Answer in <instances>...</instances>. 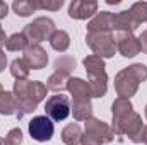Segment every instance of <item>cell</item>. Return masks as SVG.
<instances>
[{
    "instance_id": "obj_1",
    "label": "cell",
    "mask_w": 147,
    "mask_h": 145,
    "mask_svg": "<svg viewBox=\"0 0 147 145\" xmlns=\"http://www.w3.org/2000/svg\"><path fill=\"white\" fill-rule=\"evenodd\" d=\"M14 96L17 99V118L21 119L24 114H29L38 108V104L46 97L48 87L39 80H16L14 82Z\"/></svg>"
},
{
    "instance_id": "obj_2",
    "label": "cell",
    "mask_w": 147,
    "mask_h": 145,
    "mask_svg": "<svg viewBox=\"0 0 147 145\" xmlns=\"http://www.w3.org/2000/svg\"><path fill=\"white\" fill-rule=\"evenodd\" d=\"M86 43L94 51V55L101 56L103 60L115 56L116 43H115L113 33H103V31H99V33H87L86 34Z\"/></svg>"
},
{
    "instance_id": "obj_3",
    "label": "cell",
    "mask_w": 147,
    "mask_h": 145,
    "mask_svg": "<svg viewBox=\"0 0 147 145\" xmlns=\"http://www.w3.org/2000/svg\"><path fill=\"white\" fill-rule=\"evenodd\" d=\"M55 31V24L50 17H36L31 24L24 26L22 34L28 38L29 44H39L41 41L50 39Z\"/></svg>"
},
{
    "instance_id": "obj_4",
    "label": "cell",
    "mask_w": 147,
    "mask_h": 145,
    "mask_svg": "<svg viewBox=\"0 0 147 145\" xmlns=\"http://www.w3.org/2000/svg\"><path fill=\"white\" fill-rule=\"evenodd\" d=\"M45 113L51 121H63L70 114V99L63 94L51 96L50 99H46Z\"/></svg>"
},
{
    "instance_id": "obj_5",
    "label": "cell",
    "mask_w": 147,
    "mask_h": 145,
    "mask_svg": "<svg viewBox=\"0 0 147 145\" xmlns=\"http://www.w3.org/2000/svg\"><path fill=\"white\" fill-rule=\"evenodd\" d=\"M29 135L33 140L36 142H48L53 138V133H55V126H53V121L45 114V116H34L31 121H29Z\"/></svg>"
},
{
    "instance_id": "obj_6",
    "label": "cell",
    "mask_w": 147,
    "mask_h": 145,
    "mask_svg": "<svg viewBox=\"0 0 147 145\" xmlns=\"http://www.w3.org/2000/svg\"><path fill=\"white\" fill-rule=\"evenodd\" d=\"M139 80L132 75V72L128 68H123L116 73L115 77V91L120 97H125V99H130L132 96L137 94L139 91Z\"/></svg>"
},
{
    "instance_id": "obj_7",
    "label": "cell",
    "mask_w": 147,
    "mask_h": 145,
    "mask_svg": "<svg viewBox=\"0 0 147 145\" xmlns=\"http://www.w3.org/2000/svg\"><path fill=\"white\" fill-rule=\"evenodd\" d=\"M142 126H144V125H142L140 114L135 113V111H132V113H128L125 118H121L120 121L113 123L111 128H113L115 135H128V138H134V137L140 132Z\"/></svg>"
},
{
    "instance_id": "obj_8",
    "label": "cell",
    "mask_w": 147,
    "mask_h": 145,
    "mask_svg": "<svg viewBox=\"0 0 147 145\" xmlns=\"http://www.w3.org/2000/svg\"><path fill=\"white\" fill-rule=\"evenodd\" d=\"M115 43H116V50L125 58H134L140 53L139 38H135L132 33H116Z\"/></svg>"
},
{
    "instance_id": "obj_9",
    "label": "cell",
    "mask_w": 147,
    "mask_h": 145,
    "mask_svg": "<svg viewBox=\"0 0 147 145\" xmlns=\"http://www.w3.org/2000/svg\"><path fill=\"white\" fill-rule=\"evenodd\" d=\"M86 132L91 133L92 137H96L101 144H110L115 138V132L110 125L98 119V118H92V116L86 121Z\"/></svg>"
},
{
    "instance_id": "obj_10",
    "label": "cell",
    "mask_w": 147,
    "mask_h": 145,
    "mask_svg": "<svg viewBox=\"0 0 147 145\" xmlns=\"http://www.w3.org/2000/svg\"><path fill=\"white\" fill-rule=\"evenodd\" d=\"M22 60L26 62V65L29 67V70L31 68L33 70H41L48 63V53L39 44H29L24 50V58Z\"/></svg>"
},
{
    "instance_id": "obj_11",
    "label": "cell",
    "mask_w": 147,
    "mask_h": 145,
    "mask_svg": "<svg viewBox=\"0 0 147 145\" xmlns=\"http://www.w3.org/2000/svg\"><path fill=\"white\" fill-rule=\"evenodd\" d=\"M98 14V2L94 0H74L69 5V15L77 21L89 19Z\"/></svg>"
},
{
    "instance_id": "obj_12",
    "label": "cell",
    "mask_w": 147,
    "mask_h": 145,
    "mask_svg": "<svg viewBox=\"0 0 147 145\" xmlns=\"http://www.w3.org/2000/svg\"><path fill=\"white\" fill-rule=\"evenodd\" d=\"M113 21H115V14H111V12H99L87 24V33H99V31L113 33Z\"/></svg>"
},
{
    "instance_id": "obj_13",
    "label": "cell",
    "mask_w": 147,
    "mask_h": 145,
    "mask_svg": "<svg viewBox=\"0 0 147 145\" xmlns=\"http://www.w3.org/2000/svg\"><path fill=\"white\" fill-rule=\"evenodd\" d=\"M140 24L134 19V15L130 14V10H121L118 14H115V21H113V31L118 33H132L139 28Z\"/></svg>"
},
{
    "instance_id": "obj_14",
    "label": "cell",
    "mask_w": 147,
    "mask_h": 145,
    "mask_svg": "<svg viewBox=\"0 0 147 145\" xmlns=\"http://www.w3.org/2000/svg\"><path fill=\"white\" fill-rule=\"evenodd\" d=\"M67 91L72 94L74 99H91V87L89 82L79 79V77H70L67 82Z\"/></svg>"
},
{
    "instance_id": "obj_15",
    "label": "cell",
    "mask_w": 147,
    "mask_h": 145,
    "mask_svg": "<svg viewBox=\"0 0 147 145\" xmlns=\"http://www.w3.org/2000/svg\"><path fill=\"white\" fill-rule=\"evenodd\" d=\"M70 113L74 114V119L77 121H87L92 114V104L91 99H74Z\"/></svg>"
},
{
    "instance_id": "obj_16",
    "label": "cell",
    "mask_w": 147,
    "mask_h": 145,
    "mask_svg": "<svg viewBox=\"0 0 147 145\" xmlns=\"http://www.w3.org/2000/svg\"><path fill=\"white\" fill-rule=\"evenodd\" d=\"M89 87H91V96L92 97H105L106 91H108V75H106V72L89 77Z\"/></svg>"
},
{
    "instance_id": "obj_17",
    "label": "cell",
    "mask_w": 147,
    "mask_h": 145,
    "mask_svg": "<svg viewBox=\"0 0 147 145\" xmlns=\"http://www.w3.org/2000/svg\"><path fill=\"white\" fill-rule=\"evenodd\" d=\"M19 106H17V99L14 96V92H0V114L3 116H10V114H17Z\"/></svg>"
},
{
    "instance_id": "obj_18",
    "label": "cell",
    "mask_w": 147,
    "mask_h": 145,
    "mask_svg": "<svg viewBox=\"0 0 147 145\" xmlns=\"http://www.w3.org/2000/svg\"><path fill=\"white\" fill-rule=\"evenodd\" d=\"M134 111V106L130 103V99H125V97H118L113 101L111 104V113H113V123L120 121L121 118H125L128 113Z\"/></svg>"
},
{
    "instance_id": "obj_19",
    "label": "cell",
    "mask_w": 147,
    "mask_h": 145,
    "mask_svg": "<svg viewBox=\"0 0 147 145\" xmlns=\"http://www.w3.org/2000/svg\"><path fill=\"white\" fill-rule=\"evenodd\" d=\"M84 68L87 72V77H92V75H99V73H105L106 70V65H105V60L101 56H96V55H89L84 58Z\"/></svg>"
},
{
    "instance_id": "obj_20",
    "label": "cell",
    "mask_w": 147,
    "mask_h": 145,
    "mask_svg": "<svg viewBox=\"0 0 147 145\" xmlns=\"http://www.w3.org/2000/svg\"><path fill=\"white\" fill-rule=\"evenodd\" d=\"M82 140V130L77 123H70L62 132V142L65 145H79Z\"/></svg>"
},
{
    "instance_id": "obj_21",
    "label": "cell",
    "mask_w": 147,
    "mask_h": 145,
    "mask_svg": "<svg viewBox=\"0 0 147 145\" xmlns=\"http://www.w3.org/2000/svg\"><path fill=\"white\" fill-rule=\"evenodd\" d=\"M69 79H70V75H67V73L55 72V73H51V75L48 77V80H46V87H48L50 91L62 92V91L67 89V82H69Z\"/></svg>"
},
{
    "instance_id": "obj_22",
    "label": "cell",
    "mask_w": 147,
    "mask_h": 145,
    "mask_svg": "<svg viewBox=\"0 0 147 145\" xmlns=\"http://www.w3.org/2000/svg\"><path fill=\"white\" fill-rule=\"evenodd\" d=\"M50 44L57 51H67L69 46H70V36H69V33H65L62 29H57L51 34V38H50Z\"/></svg>"
},
{
    "instance_id": "obj_23",
    "label": "cell",
    "mask_w": 147,
    "mask_h": 145,
    "mask_svg": "<svg viewBox=\"0 0 147 145\" xmlns=\"http://www.w3.org/2000/svg\"><path fill=\"white\" fill-rule=\"evenodd\" d=\"M28 46H29V41H28V38L24 36L22 33L12 34V36L7 39V44H5V48L9 51H24Z\"/></svg>"
},
{
    "instance_id": "obj_24",
    "label": "cell",
    "mask_w": 147,
    "mask_h": 145,
    "mask_svg": "<svg viewBox=\"0 0 147 145\" xmlns=\"http://www.w3.org/2000/svg\"><path fill=\"white\" fill-rule=\"evenodd\" d=\"M74 70H75V60H74V56L62 55V56H58L55 60V72H62V73L70 75Z\"/></svg>"
},
{
    "instance_id": "obj_25",
    "label": "cell",
    "mask_w": 147,
    "mask_h": 145,
    "mask_svg": "<svg viewBox=\"0 0 147 145\" xmlns=\"http://www.w3.org/2000/svg\"><path fill=\"white\" fill-rule=\"evenodd\" d=\"M10 73L14 75L16 80H26L29 75V67L26 65V62L22 58H16L10 63Z\"/></svg>"
},
{
    "instance_id": "obj_26",
    "label": "cell",
    "mask_w": 147,
    "mask_h": 145,
    "mask_svg": "<svg viewBox=\"0 0 147 145\" xmlns=\"http://www.w3.org/2000/svg\"><path fill=\"white\" fill-rule=\"evenodd\" d=\"M12 9H14V12H16L17 15H21V17H28V15L34 14V10H36L31 0H16V2L12 3Z\"/></svg>"
},
{
    "instance_id": "obj_27",
    "label": "cell",
    "mask_w": 147,
    "mask_h": 145,
    "mask_svg": "<svg viewBox=\"0 0 147 145\" xmlns=\"http://www.w3.org/2000/svg\"><path fill=\"white\" fill-rule=\"evenodd\" d=\"M130 14L134 15V19L139 24L147 22V2H135L130 7Z\"/></svg>"
},
{
    "instance_id": "obj_28",
    "label": "cell",
    "mask_w": 147,
    "mask_h": 145,
    "mask_svg": "<svg viewBox=\"0 0 147 145\" xmlns=\"http://www.w3.org/2000/svg\"><path fill=\"white\" fill-rule=\"evenodd\" d=\"M33 5L36 10H60L62 5H63V0H33Z\"/></svg>"
},
{
    "instance_id": "obj_29",
    "label": "cell",
    "mask_w": 147,
    "mask_h": 145,
    "mask_svg": "<svg viewBox=\"0 0 147 145\" xmlns=\"http://www.w3.org/2000/svg\"><path fill=\"white\" fill-rule=\"evenodd\" d=\"M132 75L139 80V82H144L147 80V67L146 65H142V63H134V65H130V67H127Z\"/></svg>"
},
{
    "instance_id": "obj_30",
    "label": "cell",
    "mask_w": 147,
    "mask_h": 145,
    "mask_svg": "<svg viewBox=\"0 0 147 145\" xmlns=\"http://www.w3.org/2000/svg\"><path fill=\"white\" fill-rule=\"evenodd\" d=\"M5 142H7V145H21L22 144V132H21V128H12L5 135Z\"/></svg>"
},
{
    "instance_id": "obj_31",
    "label": "cell",
    "mask_w": 147,
    "mask_h": 145,
    "mask_svg": "<svg viewBox=\"0 0 147 145\" xmlns=\"http://www.w3.org/2000/svg\"><path fill=\"white\" fill-rule=\"evenodd\" d=\"M139 44H140V51L147 55V31H142V34L139 36Z\"/></svg>"
},
{
    "instance_id": "obj_32",
    "label": "cell",
    "mask_w": 147,
    "mask_h": 145,
    "mask_svg": "<svg viewBox=\"0 0 147 145\" xmlns=\"http://www.w3.org/2000/svg\"><path fill=\"white\" fill-rule=\"evenodd\" d=\"M7 12H9V5L5 2H0V19H5Z\"/></svg>"
},
{
    "instance_id": "obj_33",
    "label": "cell",
    "mask_w": 147,
    "mask_h": 145,
    "mask_svg": "<svg viewBox=\"0 0 147 145\" xmlns=\"http://www.w3.org/2000/svg\"><path fill=\"white\" fill-rule=\"evenodd\" d=\"M5 65H7V55H5V53L2 51V48H0V72H3Z\"/></svg>"
},
{
    "instance_id": "obj_34",
    "label": "cell",
    "mask_w": 147,
    "mask_h": 145,
    "mask_svg": "<svg viewBox=\"0 0 147 145\" xmlns=\"http://www.w3.org/2000/svg\"><path fill=\"white\" fill-rule=\"evenodd\" d=\"M7 39H9V38L5 36V33H3V29H2V26H0V48L7 44Z\"/></svg>"
},
{
    "instance_id": "obj_35",
    "label": "cell",
    "mask_w": 147,
    "mask_h": 145,
    "mask_svg": "<svg viewBox=\"0 0 147 145\" xmlns=\"http://www.w3.org/2000/svg\"><path fill=\"white\" fill-rule=\"evenodd\" d=\"M106 3L108 5H116V3H120V0H106Z\"/></svg>"
},
{
    "instance_id": "obj_36",
    "label": "cell",
    "mask_w": 147,
    "mask_h": 145,
    "mask_svg": "<svg viewBox=\"0 0 147 145\" xmlns=\"http://www.w3.org/2000/svg\"><path fill=\"white\" fill-rule=\"evenodd\" d=\"M0 145H7V142H5V138H0Z\"/></svg>"
},
{
    "instance_id": "obj_37",
    "label": "cell",
    "mask_w": 147,
    "mask_h": 145,
    "mask_svg": "<svg viewBox=\"0 0 147 145\" xmlns=\"http://www.w3.org/2000/svg\"><path fill=\"white\" fill-rule=\"evenodd\" d=\"M0 92H3V87H2V84H0Z\"/></svg>"
},
{
    "instance_id": "obj_38",
    "label": "cell",
    "mask_w": 147,
    "mask_h": 145,
    "mask_svg": "<svg viewBox=\"0 0 147 145\" xmlns=\"http://www.w3.org/2000/svg\"><path fill=\"white\" fill-rule=\"evenodd\" d=\"M146 118H147V106H146Z\"/></svg>"
}]
</instances>
